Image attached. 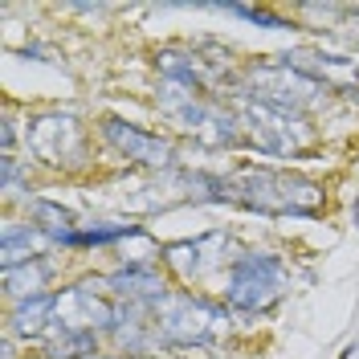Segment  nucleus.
Listing matches in <instances>:
<instances>
[{"mask_svg": "<svg viewBox=\"0 0 359 359\" xmlns=\"http://www.w3.org/2000/svg\"><path fill=\"white\" fill-rule=\"evenodd\" d=\"M217 196L241 201L249 208L262 212H318L323 192L306 184V180H290V176H273V172H245L237 180H212Z\"/></svg>", "mask_w": 359, "mask_h": 359, "instance_id": "f257e3e1", "label": "nucleus"}, {"mask_svg": "<svg viewBox=\"0 0 359 359\" xmlns=\"http://www.w3.org/2000/svg\"><path fill=\"white\" fill-rule=\"evenodd\" d=\"M278 278H282V262L273 257H241L233 266V286H229V302L241 311H262L278 298Z\"/></svg>", "mask_w": 359, "mask_h": 359, "instance_id": "f03ea898", "label": "nucleus"}, {"mask_svg": "<svg viewBox=\"0 0 359 359\" xmlns=\"http://www.w3.org/2000/svg\"><path fill=\"white\" fill-rule=\"evenodd\" d=\"M107 139H111L114 147H123L127 159H139V163H159V168H163V163H172V147H168L163 139L139 131V127H127V123H118V118L107 123Z\"/></svg>", "mask_w": 359, "mask_h": 359, "instance_id": "7ed1b4c3", "label": "nucleus"}, {"mask_svg": "<svg viewBox=\"0 0 359 359\" xmlns=\"http://www.w3.org/2000/svg\"><path fill=\"white\" fill-rule=\"evenodd\" d=\"M135 233H139L135 224H102V229H86V233H62L53 241H62V245H107V241L135 237Z\"/></svg>", "mask_w": 359, "mask_h": 359, "instance_id": "20e7f679", "label": "nucleus"}, {"mask_svg": "<svg viewBox=\"0 0 359 359\" xmlns=\"http://www.w3.org/2000/svg\"><path fill=\"white\" fill-rule=\"evenodd\" d=\"M111 286H118L123 294H159L163 290V282H159L151 269H123V273H114Z\"/></svg>", "mask_w": 359, "mask_h": 359, "instance_id": "39448f33", "label": "nucleus"}, {"mask_svg": "<svg viewBox=\"0 0 359 359\" xmlns=\"http://www.w3.org/2000/svg\"><path fill=\"white\" fill-rule=\"evenodd\" d=\"M33 217H37V221H41L45 229L53 233V237H62V233H69V229H66V224H69V212H66V208H57V204L37 201V204H33Z\"/></svg>", "mask_w": 359, "mask_h": 359, "instance_id": "423d86ee", "label": "nucleus"}, {"mask_svg": "<svg viewBox=\"0 0 359 359\" xmlns=\"http://www.w3.org/2000/svg\"><path fill=\"white\" fill-rule=\"evenodd\" d=\"M229 13H237V17H245L253 25H266V29H290V25L282 21L278 13H269V8H253V4H229Z\"/></svg>", "mask_w": 359, "mask_h": 359, "instance_id": "0eeeda50", "label": "nucleus"}, {"mask_svg": "<svg viewBox=\"0 0 359 359\" xmlns=\"http://www.w3.org/2000/svg\"><path fill=\"white\" fill-rule=\"evenodd\" d=\"M355 224H359V196H355Z\"/></svg>", "mask_w": 359, "mask_h": 359, "instance_id": "6e6552de", "label": "nucleus"}]
</instances>
